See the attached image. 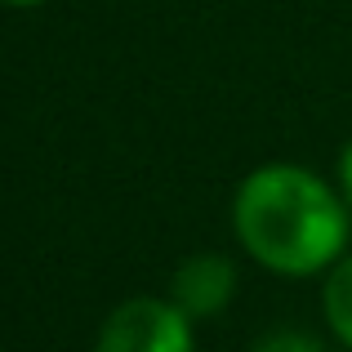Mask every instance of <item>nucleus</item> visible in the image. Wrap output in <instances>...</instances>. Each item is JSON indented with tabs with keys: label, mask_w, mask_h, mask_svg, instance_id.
<instances>
[{
	"label": "nucleus",
	"mask_w": 352,
	"mask_h": 352,
	"mask_svg": "<svg viewBox=\"0 0 352 352\" xmlns=\"http://www.w3.org/2000/svg\"><path fill=\"white\" fill-rule=\"evenodd\" d=\"M232 228L245 254L281 276H317L335 267L352 236V206L303 165H258L232 201Z\"/></svg>",
	"instance_id": "1"
},
{
	"label": "nucleus",
	"mask_w": 352,
	"mask_h": 352,
	"mask_svg": "<svg viewBox=\"0 0 352 352\" xmlns=\"http://www.w3.org/2000/svg\"><path fill=\"white\" fill-rule=\"evenodd\" d=\"M94 352H197L192 317L174 299H129L103 321Z\"/></svg>",
	"instance_id": "2"
},
{
	"label": "nucleus",
	"mask_w": 352,
	"mask_h": 352,
	"mask_svg": "<svg viewBox=\"0 0 352 352\" xmlns=\"http://www.w3.org/2000/svg\"><path fill=\"white\" fill-rule=\"evenodd\" d=\"M232 294H236V267L223 254H192L170 281V299L192 321L223 312L232 303Z\"/></svg>",
	"instance_id": "3"
},
{
	"label": "nucleus",
	"mask_w": 352,
	"mask_h": 352,
	"mask_svg": "<svg viewBox=\"0 0 352 352\" xmlns=\"http://www.w3.org/2000/svg\"><path fill=\"white\" fill-rule=\"evenodd\" d=\"M321 308L326 321L335 330V339L352 352V254H344L326 276V290H321Z\"/></svg>",
	"instance_id": "4"
},
{
	"label": "nucleus",
	"mask_w": 352,
	"mask_h": 352,
	"mask_svg": "<svg viewBox=\"0 0 352 352\" xmlns=\"http://www.w3.org/2000/svg\"><path fill=\"white\" fill-rule=\"evenodd\" d=\"M254 352H326V348H321V339L303 335V330H272L254 344Z\"/></svg>",
	"instance_id": "5"
},
{
	"label": "nucleus",
	"mask_w": 352,
	"mask_h": 352,
	"mask_svg": "<svg viewBox=\"0 0 352 352\" xmlns=\"http://www.w3.org/2000/svg\"><path fill=\"white\" fill-rule=\"evenodd\" d=\"M339 188H344V201L352 206V143L344 147V156H339Z\"/></svg>",
	"instance_id": "6"
},
{
	"label": "nucleus",
	"mask_w": 352,
	"mask_h": 352,
	"mask_svg": "<svg viewBox=\"0 0 352 352\" xmlns=\"http://www.w3.org/2000/svg\"><path fill=\"white\" fill-rule=\"evenodd\" d=\"M5 5H18V9H27V5H45V0H5Z\"/></svg>",
	"instance_id": "7"
}]
</instances>
